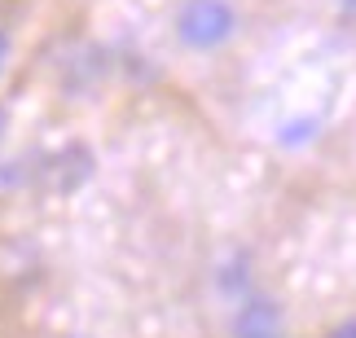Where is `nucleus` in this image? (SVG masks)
Listing matches in <instances>:
<instances>
[{
	"mask_svg": "<svg viewBox=\"0 0 356 338\" xmlns=\"http://www.w3.org/2000/svg\"><path fill=\"white\" fill-rule=\"evenodd\" d=\"M312 338H356V303L352 307H339L334 316H325Z\"/></svg>",
	"mask_w": 356,
	"mask_h": 338,
	"instance_id": "nucleus-2",
	"label": "nucleus"
},
{
	"mask_svg": "<svg viewBox=\"0 0 356 338\" xmlns=\"http://www.w3.org/2000/svg\"><path fill=\"white\" fill-rule=\"evenodd\" d=\"M251 0H172L168 40L189 62H225L251 40Z\"/></svg>",
	"mask_w": 356,
	"mask_h": 338,
	"instance_id": "nucleus-1",
	"label": "nucleus"
},
{
	"mask_svg": "<svg viewBox=\"0 0 356 338\" xmlns=\"http://www.w3.org/2000/svg\"><path fill=\"white\" fill-rule=\"evenodd\" d=\"M49 338H92V334H79V330H62V334H49Z\"/></svg>",
	"mask_w": 356,
	"mask_h": 338,
	"instance_id": "nucleus-4",
	"label": "nucleus"
},
{
	"mask_svg": "<svg viewBox=\"0 0 356 338\" xmlns=\"http://www.w3.org/2000/svg\"><path fill=\"white\" fill-rule=\"evenodd\" d=\"M343 5H352V9H356V0H343Z\"/></svg>",
	"mask_w": 356,
	"mask_h": 338,
	"instance_id": "nucleus-5",
	"label": "nucleus"
},
{
	"mask_svg": "<svg viewBox=\"0 0 356 338\" xmlns=\"http://www.w3.org/2000/svg\"><path fill=\"white\" fill-rule=\"evenodd\" d=\"M13 53H18V44H13V31H9V22H0V79L9 75Z\"/></svg>",
	"mask_w": 356,
	"mask_h": 338,
	"instance_id": "nucleus-3",
	"label": "nucleus"
}]
</instances>
